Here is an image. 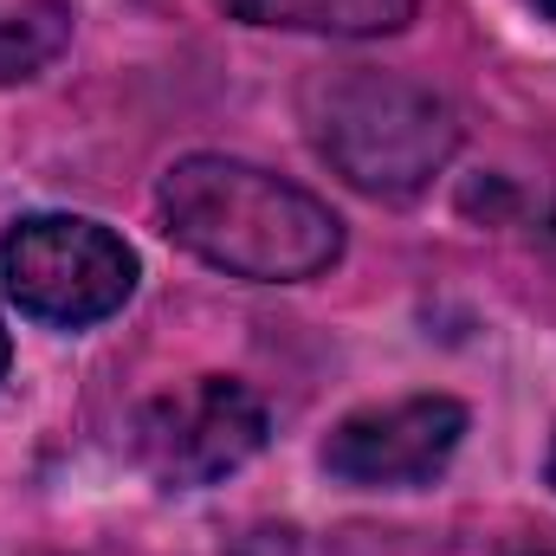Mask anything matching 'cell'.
Instances as JSON below:
<instances>
[{
  "instance_id": "obj_9",
  "label": "cell",
  "mask_w": 556,
  "mask_h": 556,
  "mask_svg": "<svg viewBox=\"0 0 556 556\" xmlns=\"http://www.w3.org/2000/svg\"><path fill=\"white\" fill-rule=\"evenodd\" d=\"M538 13H544V20H556V0H538Z\"/></svg>"
},
{
  "instance_id": "obj_8",
  "label": "cell",
  "mask_w": 556,
  "mask_h": 556,
  "mask_svg": "<svg viewBox=\"0 0 556 556\" xmlns=\"http://www.w3.org/2000/svg\"><path fill=\"white\" fill-rule=\"evenodd\" d=\"M7 363H13V343H7V324H0V382H7Z\"/></svg>"
},
{
  "instance_id": "obj_3",
  "label": "cell",
  "mask_w": 556,
  "mask_h": 556,
  "mask_svg": "<svg viewBox=\"0 0 556 556\" xmlns=\"http://www.w3.org/2000/svg\"><path fill=\"white\" fill-rule=\"evenodd\" d=\"M0 291L59 330L104 324L137 291V253L85 214H26L0 240Z\"/></svg>"
},
{
  "instance_id": "obj_4",
  "label": "cell",
  "mask_w": 556,
  "mask_h": 556,
  "mask_svg": "<svg viewBox=\"0 0 556 556\" xmlns=\"http://www.w3.org/2000/svg\"><path fill=\"white\" fill-rule=\"evenodd\" d=\"M266 433H273L266 402L247 382L194 376V382H181L142 408L137 427H130V446H137V466L155 485L194 492V485L233 479L266 446Z\"/></svg>"
},
{
  "instance_id": "obj_6",
  "label": "cell",
  "mask_w": 556,
  "mask_h": 556,
  "mask_svg": "<svg viewBox=\"0 0 556 556\" xmlns=\"http://www.w3.org/2000/svg\"><path fill=\"white\" fill-rule=\"evenodd\" d=\"M247 26L324 33V39H382L415 20V0H220Z\"/></svg>"
},
{
  "instance_id": "obj_10",
  "label": "cell",
  "mask_w": 556,
  "mask_h": 556,
  "mask_svg": "<svg viewBox=\"0 0 556 556\" xmlns=\"http://www.w3.org/2000/svg\"><path fill=\"white\" fill-rule=\"evenodd\" d=\"M551 485H556V446H551Z\"/></svg>"
},
{
  "instance_id": "obj_7",
  "label": "cell",
  "mask_w": 556,
  "mask_h": 556,
  "mask_svg": "<svg viewBox=\"0 0 556 556\" xmlns=\"http://www.w3.org/2000/svg\"><path fill=\"white\" fill-rule=\"evenodd\" d=\"M65 46H72V7H59V0H26V7H13V13H0V85L46 72Z\"/></svg>"
},
{
  "instance_id": "obj_5",
  "label": "cell",
  "mask_w": 556,
  "mask_h": 556,
  "mask_svg": "<svg viewBox=\"0 0 556 556\" xmlns=\"http://www.w3.org/2000/svg\"><path fill=\"white\" fill-rule=\"evenodd\" d=\"M466 440V408L453 395H408L389 408H356L330 427L324 466L343 485H427Z\"/></svg>"
},
{
  "instance_id": "obj_2",
  "label": "cell",
  "mask_w": 556,
  "mask_h": 556,
  "mask_svg": "<svg viewBox=\"0 0 556 556\" xmlns=\"http://www.w3.org/2000/svg\"><path fill=\"white\" fill-rule=\"evenodd\" d=\"M317 155L376 201L420 194L459 149V117L415 78L395 72H337L311 98Z\"/></svg>"
},
{
  "instance_id": "obj_1",
  "label": "cell",
  "mask_w": 556,
  "mask_h": 556,
  "mask_svg": "<svg viewBox=\"0 0 556 556\" xmlns=\"http://www.w3.org/2000/svg\"><path fill=\"white\" fill-rule=\"evenodd\" d=\"M155 207L181 253L227 278L298 285L343 260V220L311 188L233 155H181L162 175Z\"/></svg>"
}]
</instances>
